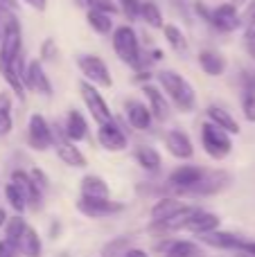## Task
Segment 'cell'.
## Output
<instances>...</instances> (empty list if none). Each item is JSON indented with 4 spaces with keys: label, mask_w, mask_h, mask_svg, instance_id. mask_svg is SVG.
Masks as SVG:
<instances>
[{
    "label": "cell",
    "mask_w": 255,
    "mask_h": 257,
    "mask_svg": "<svg viewBox=\"0 0 255 257\" xmlns=\"http://www.w3.org/2000/svg\"><path fill=\"white\" fill-rule=\"evenodd\" d=\"M122 120H124L126 126H131L138 133L154 131V124H156L147 102L138 99V97H126L124 102H122Z\"/></svg>",
    "instance_id": "cell-13"
},
{
    "label": "cell",
    "mask_w": 255,
    "mask_h": 257,
    "mask_svg": "<svg viewBox=\"0 0 255 257\" xmlns=\"http://www.w3.org/2000/svg\"><path fill=\"white\" fill-rule=\"evenodd\" d=\"M5 14H9V12H5V9H0V21L5 18Z\"/></svg>",
    "instance_id": "cell-56"
},
{
    "label": "cell",
    "mask_w": 255,
    "mask_h": 257,
    "mask_svg": "<svg viewBox=\"0 0 255 257\" xmlns=\"http://www.w3.org/2000/svg\"><path fill=\"white\" fill-rule=\"evenodd\" d=\"M239 106H242V115L246 122H255V95L253 93H244L239 99Z\"/></svg>",
    "instance_id": "cell-44"
},
{
    "label": "cell",
    "mask_w": 255,
    "mask_h": 257,
    "mask_svg": "<svg viewBox=\"0 0 255 257\" xmlns=\"http://www.w3.org/2000/svg\"><path fill=\"white\" fill-rule=\"evenodd\" d=\"M75 210L81 217L99 221V219H108V217H115V214H122L126 210V203L113 201V199H86V196H77Z\"/></svg>",
    "instance_id": "cell-11"
},
{
    "label": "cell",
    "mask_w": 255,
    "mask_h": 257,
    "mask_svg": "<svg viewBox=\"0 0 255 257\" xmlns=\"http://www.w3.org/2000/svg\"><path fill=\"white\" fill-rule=\"evenodd\" d=\"M72 3H75V7L84 9V12L95 9V12H106V14H111V16H117V14H120L115 0H72Z\"/></svg>",
    "instance_id": "cell-36"
},
{
    "label": "cell",
    "mask_w": 255,
    "mask_h": 257,
    "mask_svg": "<svg viewBox=\"0 0 255 257\" xmlns=\"http://www.w3.org/2000/svg\"><path fill=\"white\" fill-rule=\"evenodd\" d=\"M14 131V95L7 88L0 90V138L12 136Z\"/></svg>",
    "instance_id": "cell-33"
},
{
    "label": "cell",
    "mask_w": 255,
    "mask_h": 257,
    "mask_svg": "<svg viewBox=\"0 0 255 257\" xmlns=\"http://www.w3.org/2000/svg\"><path fill=\"white\" fill-rule=\"evenodd\" d=\"M217 34H233V32L242 30V16H239V7L233 3H219L212 7L210 25Z\"/></svg>",
    "instance_id": "cell-17"
},
{
    "label": "cell",
    "mask_w": 255,
    "mask_h": 257,
    "mask_svg": "<svg viewBox=\"0 0 255 257\" xmlns=\"http://www.w3.org/2000/svg\"><path fill=\"white\" fill-rule=\"evenodd\" d=\"M27 226H30V221L25 219V214H12V217L7 219V223H5V228H3V237L7 241H12V244H18V239H21V235L25 232Z\"/></svg>",
    "instance_id": "cell-34"
},
{
    "label": "cell",
    "mask_w": 255,
    "mask_h": 257,
    "mask_svg": "<svg viewBox=\"0 0 255 257\" xmlns=\"http://www.w3.org/2000/svg\"><path fill=\"white\" fill-rule=\"evenodd\" d=\"M237 84H239V90L244 93H253L255 95V70L251 68H242L237 75Z\"/></svg>",
    "instance_id": "cell-43"
},
{
    "label": "cell",
    "mask_w": 255,
    "mask_h": 257,
    "mask_svg": "<svg viewBox=\"0 0 255 257\" xmlns=\"http://www.w3.org/2000/svg\"><path fill=\"white\" fill-rule=\"evenodd\" d=\"M117 3V9L120 14L126 18V23H138V16H140V3L143 0H115Z\"/></svg>",
    "instance_id": "cell-41"
},
{
    "label": "cell",
    "mask_w": 255,
    "mask_h": 257,
    "mask_svg": "<svg viewBox=\"0 0 255 257\" xmlns=\"http://www.w3.org/2000/svg\"><path fill=\"white\" fill-rule=\"evenodd\" d=\"M163 147L179 163H190L194 158V154H197V147H194V140L190 138V133L179 126L167 128L163 133Z\"/></svg>",
    "instance_id": "cell-15"
},
{
    "label": "cell",
    "mask_w": 255,
    "mask_h": 257,
    "mask_svg": "<svg viewBox=\"0 0 255 257\" xmlns=\"http://www.w3.org/2000/svg\"><path fill=\"white\" fill-rule=\"evenodd\" d=\"M197 66L201 68V72L206 77L217 79V77L226 75V70H228V59H226V54H221L219 50H215V48H203L197 52Z\"/></svg>",
    "instance_id": "cell-23"
},
{
    "label": "cell",
    "mask_w": 255,
    "mask_h": 257,
    "mask_svg": "<svg viewBox=\"0 0 255 257\" xmlns=\"http://www.w3.org/2000/svg\"><path fill=\"white\" fill-rule=\"evenodd\" d=\"M154 250L163 257H206V248L188 237H154Z\"/></svg>",
    "instance_id": "cell-12"
},
{
    "label": "cell",
    "mask_w": 255,
    "mask_h": 257,
    "mask_svg": "<svg viewBox=\"0 0 255 257\" xmlns=\"http://www.w3.org/2000/svg\"><path fill=\"white\" fill-rule=\"evenodd\" d=\"M79 196H86V199H111V185L104 176L99 174H84L79 181Z\"/></svg>",
    "instance_id": "cell-27"
},
{
    "label": "cell",
    "mask_w": 255,
    "mask_h": 257,
    "mask_svg": "<svg viewBox=\"0 0 255 257\" xmlns=\"http://www.w3.org/2000/svg\"><path fill=\"white\" fill-rule=\"evenodd\" d=\"M0 257H21V253H18L16 244H12V241H7L5 237H0Z\"/></svg>",
    "instance_id": "cell-45"
},
{
    "label": "cell",
    "mask_w": 255,
    "mask_h": 257,
    "mask_svg": "<svg viewBox=\"0 0 255 257\" xmlns=\"http://www.w3.org/2000/svg\"><path fill=\"white\" fill-rule=\"evenodd\" d=\"M77 90H79V97H81V104L84 108L88 111V117L95 122V124H102V122H108L115 113L111 111V104L106 102L104 93L97 88V86L88 84V81L79 79L77 84Z\"/></svg>",
    "instance_id": "cell-9"
},
{
    "label": "cell",
    "mask_w": 255,
    "mask_h": 257,
    "mask_svg": "<svg viewBox=\"0 0 255 257\" xmlns=\"http://www.w3.org/2000/svg\"><path fill=\"white\" fill-rule=\"evenodd\" d=\"M3 196H5V201H7L9 208L14 210V214H25V212H27L25 196H23V192L18 190V187L14 185L12 181L5 183V187H3Z\"/></svg>",
    "instance_id": "cell-35"
},
{
    "label": "cell",
    "mask_w": 255,
    "mask_h": 257,
    "mask_svg": "<svg viewBox=\"0 0 255 257\" xmlns=\"http://www.w3.org/2000/svg\"><path fill=\"white\" fill-rule=\"evenodd\" d=\"M54 154H57V158L61 160L66 167L70 169H86L88 167V158H86V154L81 151L79 145H75V142L66 140V138H59V140H54Z\"/></svg>",
    "instance_id": "cell-25"
},
{
    "label": "cell",
    "mask_w": 255,
    "mask_h": 257,
    "mask_svg": "<svg viewBox=\"0 0 255 257\" xmlns=\"http://www.w3.org/2000/svg\"><path fill=\"white\" fill-rule=\"evenodd\" d=\"M0 59L18 70L23 79L25 59H23V25L18 21V14H5L3 34H0Z\"/></svg>",
    "instance_id": "cell-3"
},
{
    "label": "cell",
    "mask_w": 255,
    "mask_h": 257,
    "mask_svg": "<svg viewBox=\"0 0 255 257\" xmlns=\"http://www.w3.org/2000/svg\"><path fill=\"white\" fill-rule=\"evenodd\" d=\"M190 14H192L197 21H201L203 25H210L212 5H208L206 0H192V3H190Z\"/></svg>",
    "instance_id": "cell-42"
},
{
    "label": "cell",
    "mask_w": 255,
    "mask_h": 257,
    "mask_svg": "<svg viewBox=\"0 0 255 257\" xmlns=\"http://www.w3.org/2000/svg\"><path fill=\"white\" fill-rule=\"evenodd\" d=\"M9 181L23 192L25 196V203H27V212H41L43 210V203H45V194L34 185V181L30 178L27 169L23 167H14L9 172Z\"/></svg>",
    "instance_id": "cell-16"
},
{
    "label": "cell",
    "mask_w": 255,
    "mask_h": 257,
    "mask_svg": "<svg viewBox=\"0 0 255 257\" xmlns=\"http://www.w3.org/2000/svg\"><path fill=\"white\" fill-rule=\"evenodd\" d=\"M120 257H152V250L143 248V246H129Z\"/></svg>",
    "instance_id": "cell-46"
},
{
    "label": "cell",
    "mask_w": 255,
    "mask_h": 257,
    "mask_svg": "<svg viewBox=\"0 0 255 257\" xmlns=\"http://www.w3.org/2000/svg\"><path fill=\"white\" fill-rule=\"evenodd\" d=\"M21 0H0V9H5V12L9 14H18L21 12Z\"/></svg>",
    "instance_id": "cell-49"
},
{
    "label": "cell",
    "mask_w": 255,
    "mask_h": 257,
    "mask_svg": "<svg viewBox=\"0 0 255 257\" xmlns=\"http://www.w3.org/2000/svg\"><path fill=\"white\" fill-rule=\"evenodd\" d=\"M86 25L97 36H111V32L115 30L117 23H115V16H111V14L88 9V12H86Z\"/></svg>",
    "instance_id": "cell-31"
},
{
    "label": "cell",
    "mask_w": 255,
    "mask_h": 257,
    "mask_svg": "<svg viewBox=\"0 0 255 257\" xmlns=\"http://www.w3.org/2000/svg\"><path fill=\"white\" fill-rule=\"evenodd\" d=\"M16 246L21 257H43V237L32 223L25 228V232L21 235Z\"/></svg>",
    "instance_id": "cell-28"
},
{
    "label": "cell",
    "mask_w": 255,
    "mask_h": 257,
    "mask_svg": "<svg viewBox=\"0 0 255 257\" xmlns=\"http://www.w3.org/2000/svg\"><path fill=\"white\" fill-rule=\"evenodd\" d=\"M39 59L41 63H57L59 59H61V50H59V45H57V41L52 39V36H48V39H43L41 41V45H39Z\"/></svg>",
    "instance_id": "cell-38"
},
{
    "label": "cell",
    "mask_w": 255,
    "mask_h": 257,
    "mask_svg": "<svg viewBox=\"0 0 255 257\" xmlns=\"http://www.w3.org/2000/svg\"><path fill=\"white\" fill-rule=\"evenodd\" d=\"M154 81L158 84V88L165 93L167 102L172 104V108L183 115L197 111V90L194 86L181 75L174 68H161V70L154 72Z\"/></svg>",
    "instance_id": "cell-1"
},
{
    "label": "cell",
    "mask_w": 255,
    "mask_h": 257,
    "mask_svg": "<svg viewBox=\"0 0 255 257\" xmlns=\"http://www.w3.org/2000/svg\"><path fill=\"white\" fill-rule=\"evenodd\" d=\"M188 205V201L174 194H163L158 199H154L152 208H149V223H163L167 219H172L174 214H179L181 210Z\"/></svg>",
    "instance_id": "cell-21"
},
{
    "label": "cell",
    "mask_w": 255,
    "mask_h": 257,
    "mask_svg": "<svg viewBox=\"0 0 255 257\" xmlns=\"http://www.w3.org/2000/svg\"><path fill=\"white\" fill-rule=\"evenodd\" d=\"M0 77H3V81L7 84V90L14 95V97H18L21 102H25L27 99V90H25V84H23L21 75H18V70L14 66H9V63H5L3 59H0Z\"/></svg>",
    "instance_id": "cell-32"
},
{
    "label": "cell",
    "mask_w": 255,
    "mask_h": 257,
    "mask_svg": "<svg viewBox=\"0 0 255 257\" xmlns=\"http://www.w3.org/2000/svg\"><path fill=\"white\" fill-rule=\"evenodd\" d=\"M217 257H219V255H217ZM221 257H230V255H221Z\"/></svg>",
    "instance_id": "cell-58"
},
{
    "label": "cell",
    "mask_w": 255,
    "mask_h": 257,
    "mask_svg": "<svg viewBox=\"0 0 255 257\" xmlns=\"http://www.w3.org/2000/svg\"><path fill=\"white\" fill-rule=\"evenodd\" d=\"M230 185H233V174H230L228 169H221V167L206 169L201 183L190 192L188 199H208V196H217V194L228 190Z\"/></svg>",
    "instance_id": "cell-14"
},
{
    "label": "cell",
    "mask_w": 255,
    "mask_h": 257,
    "mask_svg": "<svg viewBox=\"0 0 255 257\" xmlns=\"http://www.w3.org/2000/svg\"><path fill=\"white\" fill-rule=\"evenodd\" d=\"M25 142L32 151L36 154H45L54 147V128L52 122L43 115V113H32L27 117V126H25Z\"/></svg>",
    "instance_id": "cell-8"
},
{
    "label": "cell",
    "mask_w": 255,
    "mask_h": 257,
    "mask_svg": "<svg viewBox=\"0 0 255 257\" xmlns=\"http://www.w3.org/2000/svg\"><path fill=\"white\" fill-rule=\"evenodd\" d=\"M208 167H201V165H194L192 160L190 163H181L172 169L170 174L165 176V187L167 194L181 196V199H188V194L194 190V187L201 183L203 174H206Z\"/></svg>",
    "instance_id": "cell-5"
},
{
    "label": "cell",
    "mask_w": 255,
    "mask_h": 257,
    "mask_svg": "<svg viewBox=\"0 0 255 257\" xmlns=\"http://www.w3.org/2000/svg\"><path fill=\"white\" fill-rule=\"evenodd\" d=\"M244 48H246V54L255 61V36L253 39H244Z\"/></svg>",
    "instance_id": "cell-52"
},
{
    "label": "cell",
    "mask_w": 255,
    "mask_h": 257,
    "mask_svg": "<svg viewBox=\"0 0 255 257\" xmlns=\"http://www.w3.org/2000/svg\"><path fill=\"white\" fill-rule=\"evenodd\" d=\"M61 232H63V223H61V219H52V221H50L48 237H50V239H59V237H61Z\"/></svg>",
    "instance_id": "cell-48"
},
{
    "label": "cell",
    "mask_w": 255,
    "mask_h": 257,
    "mask_svg": "<svg viewBox=\"0 0 255 257\" xmlns=\"http://www.w3.org/2000/svg\"><path fill=\"white\" fill-rule=\"evenodd\" d=\"M7 219H9L7 208H3V205H0V230H3V228H5V223H7Z\"/></svg>",
    "instance_id": "cell-53"
},
{
    "label": "cell",
    "mask_w": 255,
    "mask_h": 257,
    "mask_svg": "<svg viewBox=\"0 0 255 257\" xmlns=\"http://www.w3.org/2000/svg\"><path fill=\"white\" fill-rule=\"evenodd\" d=\"M23 84H25L27 95H39L43 99H52L54 95V86L52 79H50L45 66L39 61V59H30L25 63V70H23Z\"/></svg>",
    "instance_id": "cell-10"
},
{
    "label": "cell",
    "mask_w": 255,
    "mask_h": 257,
    "mask_svg": "<svg viewBox=\"0 0 255 257\" xmlns=\"http://www.w3.org/2000/svg\"><path fill=\"white\" fill-rule=\"evenodd\" d=\"M131 156H134V163L143 172L152 174V176L163 172V154L154 145H149V142H138L134 147V151H131Z\"/></svg>",
    "instance_id": "cell-22"
},
{
    "label": "cell",
    "mask_w": 255,
    "mask_h": 257,
    "mask_svg": "<svg viewBox=\"0 0 255 257\" xmlns=\"http://www.w3.org/2000/svg\"><path fill=\"white\" fill-rule=\"evenodd\" d=\"M203 115H206V120L212 122L215 126L224 128L228 136H239V133H242V126H239V122L235 120V115L226 106H221V104H208V106L203 108Z\"/></svg>",
    "instance_id": "cell-26"
},
{
    "label": "cell",
    "mask_w": 255,
    "mask_h": 257,
    "mask_svg": "<svg viewBox=\"0 0 255 257\" xmlns=\"http://www.w3.org/2000/svg\"><path fill=\"white\" fill-rule=\"evenodd\" d=\"M61 128H63V138L75 142V145L90 140V122L79 108H68L66 117L61 122Z\"/></svg>",
    "instance_id": "cell-19"
},
{
    "label": "cell",
    "mask_w": 255,
    "mask_h": 257,
    "mask_svg": "<svg viewBox=\"0 0 255 257\" xmlns=\"http://www.w3.org/2000/svg\"><path fill=\"white\" fill-rule=\"evenodd\" d=\"M95 142H97L99 149H104L106 154H124L131 145L129 126L124 124V120L113 115L108 122L97 124V128H95Z\"/></svg>",
    "instance_id": "cell-6"
},
{
    "label": "cell",
    "mask_w": 255,
    "mask_h": 257,
    "mask_svg": "<svg viewBox=\"0 0 255 257\" xmlns=\"http://www.w3.org/2000/svg\"><path fill=\"white\" fill-rule=\"evenodd\" d=\"M230 257H251V255H246V253H242V250H235V253H233V255H230Z\"/></svg>",
    "instance_id": "cell-55"
},
{
    "label": "cell",
    "mask_w": 255,
    "mask_h": 257,
    "mask_svg": "<svg viewBox=\"0 0 255 257\" xmlns=\"http://www.w3.org/2000/svg\"><path fill=\"white\" fill-rule=\"evenodd\" d=\"M134 72H136V75H134V81H136L138 86H143V84H149V81H154V72L149 70V68H147V70H134Z\"/></svg>",
    "instance_id": "cell-47"
},
{
    "label": "cell",
    "mask_w": 255,
    "mask_h": 257,
    "mask_svg": "<svg viewBox=\"0 0 255 257\" xmlns=\"http://www.w3.org/2000/svg\"><path fill=\"white\" fill-rule=\"evenodd\" d=\"M108 39H111L113 54L124 66H129L131 70H143V41H140L138 30L131 23L115 25Z\"/></svg>",
    "instance_id": "cell-2"
},
{
    "label": "cell",
    "mask_w": 255,
    "mask_h": 257,
    "mask_svg": "<svg viewBox=\"0 0 255 257\" xmlns=\"http://www.w3.org/2000/svg\"><path fill=\"white\" fill-rule=\"evenodd\" d=\"M140 93H143V97H145V102H147L149 111H152L154 120H156V122H167V120H170L174 108H172V104L167 102L165 93L158 88L156 81L143 84V86H140Z\"/></svg>",
    "instance_id": "cell-18"
},
{
    "label": "cell",
    "mask_w": 255,
    "mask_h": 257,
    "mask_svg": "<svg viewBox=\"0 0 255 257\" xmlns=\"http://www.w3.org/2000/svg\"><path fill=\"white\" fill-rule=\"evenodd\" d=\"M21 5H27L30 9H34V12H41V14L48 9V0H21Z\"/></svg>",
    "instance_id": "cell-50"
},
{
    "label": "cell",
    "mask_w": 255,
    "mask_h": 257,
    "mask_svg": "<svg viewBox=\"0 0 255 257\" xmlns=\"http://www.w3.org/2000/svg\"><path fill=\"white\" fill-rule=\"evenodd\" d=\"M138 21L143 25H147L149 30H163L165 25V14H163V7L156 3V0H143L140 3V16Z\"/></svg>",
    "instance_id": "cell-30"
},
{
    "label": "cell",
    "mask_w": 255,
    "mask_h": 257,
    "mask_svg": "<svg viewBox=\"0 0 255 257\" xmlns=\"http://www.w3.org/2000/svg\"><path fill=\"white\" fill-rule=\"evenodd\" d=\"M3 21H5V18H3ZM3 21H0V34H3Z\"/></svg>",
    "instance_id": "cell-57"
},
{
    "label": "cell",
    "mask_w": 255,
    "mask_h": 257,
    "mask_svg": "<svg viewBox=\"0 0 255 257\" xmlns=\"http://www.w3.org/2000/svg\"><path fill=\"white\" fill-rule=\"evenodd\" d=\"M163 39H165V45L176 54H188L190 50V39L183 30H181L176 23H165L163 25Z\"/></svg>",
    "instance_id": "cell-29"
},
{
    "label": "cell",
    "mask_w": 255,
    "mask_h": 257,
    "mask_svg": "<svg viewBox=\"0 0 255 257\" xmlns=\"http://www.w3.org/2000/svg\"><path fill=\"white\" fill-rule=\"evenodd\" d=\"M27 174H30V178L34 181V185L39 187L43 194H48L50 190H52V178L48 176V172H45L43 167H39V165H34V167L27 169Z\"/></svg>",
    "instance_id": "cell-40"
},
{
    "label": "cell",
    "mask_w": 255,
    "mask_h": 257,
    "mask_svg": "<svg viewBox=\"0 0 255 257\" xmlns=\"http://www.w3.org/2000/svg\"><path fill=\"white\" fill-rule=\"evenodd\" d=\"M129 246H131V235H117L102 246L99 257H120Z\"/></svg>",
    "instance_id": "cell-37"
},
{
    "label": "cell",
    "mask_w": 255,
    "mask_h": 257,
    "mask_svg": "<svg viewBox=\"0 0 255 257\" xmlns=\"http://www.w3.org/2000/svg\"><path fill=\"white\" fill-rule=\"evenodd\" d=\"M239 250H242V253H246V255H251V257H255V241L253 239H242Z\"/></svg>",
    "instance_id": "cell-51"
},
{
    "label": "cell",
    "mask_w": 255,
    "mask_h": 257,
    "mask_svg": "<svg viewBox=\"0 0 255 257\" xmlns=\"http://www.w3.org/2000/svg\"><path fill=\"white\" fill-rule=\"evenodd\" d=\"M219 228H221V217L219 214L199 205L197 212L188 219L183 232H188V235H192V237H201V235H208V232L219 230Z\"/></svg>",
    "instance_id": "cell-20"
},
{
    "label": "cell",
    "mask_w": 255,
    "mask_h": 257,
    "mask_svg": "<svg viewBox=\"0 0 255 257\" xmlns=\"http://www.w3.org/2000/svg\"><path fill=\"white\" fill-rule=\"evenodd\" d=\"M199 145L203 154L215 163H221L233 154V136H228L224 128L215 126L208 120L199 124Z\"/></svg>",
    "instance_id": "cell-4"
},
{
    "label": "cell",
    "mask_w": 255,
    "mask_h": 257,
    "mask_svg": "<svg viewBox=\"0 0 255 257\" xmlns=\"http://www.w3.org/2000/svg\"><path fill=\"white\" fill-rule=\"evenodd\" d=\"M242 16V30H244V39H253L255 36V0H246L244 7L239 9Z\"/></svg>",
    "instance_id": "cell-39"
},
{
    "label": "cell",
    "mask_w": 255,
    "mask_h": 257,
    "mask_svg": "<svg viewBox=\"0 0 255 257\" xmlns=\"http://www.w3.org/2000/svg\"><path fill=\"white\" fill-rule=\"evenodd\" d=\"M197 241L203 248H212V250H219V253H235V250H239V246H242V237L230 230H221V228L215 232L197 237Z\"/></svg>",
    "instance_id": "cell-24"
},
{
    "label": "cell",
    "mask_w": 255,
    "mask_h": 257,
    "mask_svg": "<svg viewBox=\"0 0 255 257\" xmlns=\"http://www.w3.org/2000/svg\"><path fill=\"white\" fill-rule=\"evenodd\" d=\"M75 63H77V70H79V75H81V79H84V81L97 86L99 90L113 88V84H115V81H113L111 68H108V63L104 61L99 54L81 52V54H77Z\"/></svg>",
    "instance_id": "cell-7"
},
{
    "label": "cell",
    "mask_w": 255,
    "mask_h": 257,
    "mask_svg": "<svg viewBox=\"0 0 255 257\" xmlns=\"http://www.w3.org/2000/svg\"><path fill=\"white\" fill-rule=\"evenodd\" d=\"M228 3H233L235 7H244V3H246V0H228Z\"/></svg>",
    "instance_id": "cell-54"
}]
</instances>
